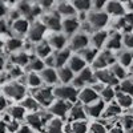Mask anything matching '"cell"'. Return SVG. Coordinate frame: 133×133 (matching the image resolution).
I'll use <instances>...</instances> for the list:
<instances>
[{
    "label": "cell",
    "mask_w": 133,
    "mask_h": 133,
    "mask_svg": "<svg viewBox=\"0 0 133 133\" xmlns=\"http://www.w3.org/2000/svg\"><path fill=\"white\" fill-rule=\"evenodd\" d=\"M52 118H53V115L52 113H45V112H32V113L25 116L27 124L32 129L41 130V132L43 130L45 132V127Z\"/></svg>",
    "instance_id": "1"
},
{
    "label": "cell",
    "mask_w": 133,
    "mask_h": 133,
    "mask_svg": "<svg viewBox=\"0 0 133 133\" xmlns=\"http://www.w3.org/2000/svg\"><path fill=\"white\" fill-rule=\"evenodd\" d=\"M32 96L37 100L40 107H44V108H49L55 103V92H53V88L51 87L36 88V89H33Z\"/></svg>",
    "instance_id": "2"
},
{
    "label": "cell",
    "mask_w": 133,
    "mask_h": 133,
    "mask_svg": "<svg viewBox=\"0 0 133 133\" xmlns=\"http://www.w3.org/2000/svg\"><path fill=\"white\" fill-rule=\"evenodd\" d=\"M53 92H55V97H57L59 100H65V101L76 103L77 98H79L77 88L73 87V85L64 84L61 87H56V88H53Z\"/></svg>",
    "instance_id": "3"
},
{
    "label": "cell",
    "mask_w": 133,
    "mask_h": 133,
    "mask_svg": "<svg viewBox=\"0 0 133 133\" xmlns=\"http://www.w3.org/2000/svg\"><path fill=\"white\" fill-rule=\"evenodd\" d=\"M116 57L115 55L112 53V51L109 49H105L103 52H100L97 55L96 60L92 63L93 68L97 71V69H104V68H109V66H112L113 64H116Z\"/></svg>",
    "instance_id": "4"
},
{
    "label": "cell",
    "mask_w": 133,
    "mask_h": 133,
    "mask_svg": "<svg viewBox=\"0 0 133 133\" xmlns=\"http://www.w3.org/2000/svg\"><path fill=\"white\" fill-rule=\"evenodd\" d=\"M97 80H96V76H95V72L91 69V68H84L81 72L77 73V76H75L73 79V87L76 88H83L85 87L87 84H95Z\"/></svg>",
    "instance_id": "5"
},
{
    "label": "cell",
    "mask_w": 133,
    "mask_h": 133,
    "mask_svg": "<svg viewBox=\"0 0 133 133\" xmlns=\"http://www.w3.org/2000/svg\"><path fill=\"white\" fill-rule=\"evenodd\" d=\"M88 23H89L93 28V31H100L104 27H107L109 21V15L107 12H101V11H95V12L88 15Z\"/></svg>",
    "instance_id": "6"
},
{
    "label": "cell",
    "mask_w": 133,
    "mask_h": 133,
    "mask_svg": "<svg viewBox=\"0 0 133 133\" xmlns=\"http://www.w3.org/2000/svg\"><path fill=\"white\" fill-rule=\"evenodd\" d=\"M4 93L7 97L14 98V100H23L25 97V87L20 83H9L4 87Z\"/></svg>",
    "instance_id": "7"
},
{
    "label": "cell",
    "mask_w": 133,
    "mask_h": 133,
    "mask_svg": "<svg viewBox=\"0 0 133 133\" xmlns=\"http://www.w3.org/2000/svg\"><path fill=\"white\" fill-rule=\"evenodd\" d=\"M96 80L103 83L104 85H110V87H117L120 84V80L113 75L110 68H104V69H97L95 72Z\"/></svg>",
    "instance_id": "8"
},
{
    "label": "cell",
    "mask_w": 133,
    "mask_h": 133,
    "mask_svg": "<svg viewBox=\"0 0 133 133\" xmlns=\"http://www.w3.org/2000/svg\"><path fill=\"white\" fill-rule=\"evenodd\" d=\"M47 27L43 21H35L31 27H29V31H28V39L29 41L32 43H40L43 41V37L47 32Z\"/></svg>",
    "instance_id": "9"
},
{
    "label": "cell",
    "mask_w": 133,
    "mask_h": 133,
    "mask_svg": "<svg viewBox=\"0 0 133 133\" xmlns=\"http://www.w3.org/2000/svg\"><path fill=\"white\" fill-rule=\"evenodd\" d=\"M72 103L71 101H65V100H57L55 101L51 107H49V110L53 116H56L59 118H65L66 115L69 113V110L72 108Z\"/></svg>",
    "instance_id": "10"
},
{
    "label": "cell",
    "mask_w": 133,
    "mask_h": 133,
    "mask_svg": "<svg viewBox=\"0 0 133 133\" xmlns=\"http://www.w3.org/2000/svg\"><path fill=\"white\" fill-rule=\"evenodd\" d=\"M61 15L59 12H53V14H48L43 17V23L45 24V27L53 32H59L63 29V20L60 17Z\"/></svg>",
    "instance_id": "11"
},
{
    "label": "cell",
    "mask_w": 133,
    "mask_h": 133,
    "mask_svg": "<svg viewBox=\"0 0 133 133\" xmlns=\"http://www.w3.org/2000/svg\"><path fill=\"white\" fill-rule=\"evenodd\" d=\"M89 43H91V37L87 35V33L81 32V33H75L73 37L71 39V45L69 48L72 51H83L85 49L88 45H89Z\"/></svg>",
    "instance_id": "12"
},
{
    "label": "cell",
    "mask_w": 133,
    "mask_h": 133,
    "mask_svg": "<svg viewBox=\"0 0 133 133\" xmlns=\"http://www.w3.org/2000/svg\"><path fill=\"white\" fill-rule=\"evenodd\" d=\"M79 100L84 105H89L98 100V93L93 89L92 87H84L79 92Z\"/></svg>",
    "instance_id": "13"
},
{
    "label": "cell",
    "mask_w": 133,
    "mask_h": 133,
    "mask_svg": "<svg viewBox=\"0 0 133 133\" xmlns=\"http://www.w3.org/2000/svg\"><path fill=\"white\" fill-rule=\"evenodd\" d=\"M115 28L118 31H124V33H129L133 31V14H125L120 16L115 24Z\"/></svg>",
    "instance_id": "14"
},
{
    "label": "cell",
    "mask_w": 133,
    "mask_h": 133,
    "mask_svg": "<svg viewBox=\"0 0 133 133\" xmlns=\"http://www.w3.org/2000/svg\"><path fill=\"white\" fill-rule=\"evenodd\" d=\"M105 9H107V14L112 16L120 17L125 15V7L123 2H120V0H109L105 5Z\"/></svg>",
    "instance_id": "15"
},
{
    "label": "cell",
    "mask_w": 133,
    "mask_h": 133,
    "mask_svg": "<svg viewBox=\"0 0 133 133\" xmlns=\"http://www.w3.org/2000/svg\"><path fill=\"white\" fill-rule=\"evenodd\" d=\"M80 27H81L80 20L77 17H75V16L65 17L63 20V31H64L65 35H75Z\"/></svg>",
    "instance_id": "16"
},
{
    "label": "cell",
    "mask_w": 133,
    "mask_h": 133,
    "mask_svg": "<svg viewBox=\"0 0 133 133\" xmlns=\"http://www.w3.org/2000/svg\"><path fill=\"white\" fill-rule=\"evenodd\" d=\"M104 109H105V101H103V100H97V101H95V103L85 107L87 115L91 116V117H95V118L101 117Z\"/></svg>",
    "instance_id": "17"
},
{
    "label": "cell",
    "mask_w": 133,
    "mask_h": 133,
    "mask_svg": "<svg viewBox=\"0 0 133 133\" xmlns=\"http://www.w3.org/2000/svg\"><path fill=\"white\" fill-rule=\"evenodd\" d=\"M87 110L85 108L83 107L81 103H77V104H73L69 113H68V120L71 121H79V120H85L87 118Z\"/></svg>",
    "instance_id": "18"
},
{
    "label": "cell",
    "mask_w": 133,
    "mask_h": 133,
    "mask_svg": "<svg viewBox=\"0 0 133 133\" xmlns=\"http://www.w3.org/2000/svg\"><path fill=\"white\" fill-rule=\"evenodd\" d=\"M105 47L109 51H118V49H121V47H123V35H121L120 32L110 33L108 40H107Z\"/></svg>",
    "instance_id": "19"
},
{
    "label": "cell",
    "mask_w": 133,
    "mask_h": 133,
    "mask_svg": "<svg viewBox=\"0 0 133 133\" xmlns=\"http://www.w3.org/2000/svg\"><path fill=\"white\" fill-rule=\"evenodd\" d=\"M40 76L43 81L48 84V85H53L59 83V75H57V71L55 68H49V66H47V68H44L41 72H40Z\"/></svg>",
    "instance_id": "20"
},
{
    "label": "cell",
    "mask_w": 133,
    "mask_h": 133,
    "mask_svg": "<svg viewBox=\"0 0 133 133\" xmlns=\"http://www.w3.org/2000/svg\"><path fill=\"white\" fill-rule=\"evenodd\" d=\"M71 48H64V49H60V51H56L53 53L55 56V63H56V66L57 68H61V66H65V64L69 61L71 59Z\"/></svg>",
    "instance_id": "21"
},
{
    "label": "cell",
    "mask_w": 133,
    "mask_h": 133,
    "mask_svg": "<svg viewBox=\"0 0 133 133\" xmlns=\"http://www.w3.org/2000/svg\"><path fill=\"white\" fill-rule=\"evenodd\" d=\"M109 35H108V32L107 31H103V29H100V31H95L93 32V35L91 37V43L93 44V47L100 49V48H103L105 44H107V40H108Z\"/></svg>",
    "instance_id": "22"
},
{
    "label": "cell",
    "mask_w": 133,
    "mask_h": 133,
    "mask_svg": "<svg viewBox=\"0 0 133 133\" xmlns=\"http://www.w3.org/2000/svg\"><path fill=\"white\" fill-rule=\"evenodd\" d=\"M121 108L117 103H110L108 107H105V109H104V112H103V118L104 120H113V118H116V117H118L120 115H121Z\"/></svg>",
    "instance_id": "23"
},
{
    "label": "cell",
    "mask_w": 133,
    "mask_h": 133,
    "mask_svg": "<svg viewBox=\"0 0 133 133\" xmlns=\"http://www.w3.org/2000/svg\"><path fill=\"white\" fill-rule=\"evenodd\" d=\"M48 41H49L51 47H52L55 51H60V49H64V48H65L68 39H66V36L63 35V33H53V35L49 37Z\"/></svg>",
    "instance_id": "24"
},
{
    "label": "cell",
    "mask_w": 133,
    "mask_h": 133,
    "mask_svg": "<svg viewBox=\"0 0 133 133\" xmlns=\"http://www.w3.org/2000/svg\"><path fill=\"white\" fill-rule=\"evenodd\" d=\"M68 66L75 73H79L84 68H87V61L80 56V55H72L69 61H68Z\"/></svg>",
    "instance_id": "25"
},
{
    "label": "cell",
    "mask_w": 133,
    "mask_h": 133,
    "mask_svg": "<svg viewBox=\"0 0 133 133\" xmlns=\"http://www.w3.org/2000/svg\"><path fill=\"white\" fill-rule=\"evenodd\" d=\"M65 133H87L88 130V124L85 120H79V121H72V123L65 127Z\"/></svg>",
    "instance_id": "26"
},
{
    "label": "cell",
    "mask_w": 133,
    "mask_h": 133,
    "mask_svg": "<svg viewBox=\"0 0 133 133\" xmlns=\"http://www.w3.org/2000/svg\"><path fill=\"white\" fill-rule=\"evenodd\" d=\"M35 51H36V55H37V57H40V59H45V57H48L49 55H52V51H53V48L51 47V44H49V41H40V43H37V45H36V48H35Z\"/></svg>",
    "instance_id": "27"
},
{
    "label": "cell",
    "mask_w": 133,
    "mask_h": 133,
    "mask_svg": "<svg viewBox=\"0 0 133 133\" xmlns=\"http://www.w3.org/2000/svg\"><path fill=\"white\" fill-rule=\"evenodd\" d=\"M57 75H59V81L63 84H69L75 79V72L69 66H61V68H59Z\"/></svg>",
    "instance_id": "28"
},
{
    "label": "cell",
    "mask_w": 133,
    "mask_h": 133,
    "mask_svg": "<svg viewBox=\"0 0 133 133\" xmlns=\"http://www.w3.org/2000/svg\"><path fill=\"white\" fill-rule=\"evenodd\" d=\"M116 103L123 108V109H129L133 107V97L130 95H127L124 92H117L116 93Z\"/></svg>",
    "instance_id": "29"
},
{
    "label": "cell",
    "mask_w": 133,
    "mask_h": 133,
    "mask_svg": "<svg viewBox=\"0 0 133 133\" xmlns=\"http://www.w3.org/2000/svg\"><path fill=\"white\" fill-rule=\"evenodd\" d=\"M45 133H65L61 118H52L45 127Z\"/></svg>",
    "instance_id": "30"
},
{
    "label": "cell",
    "mask_w": 133,
    "mask_h": 133,
    "mask_svg": "<svg viewBox=\"0 0 133 133\" xmlns=\"http://www.w3.org/2000/svg\"><path fill=\"white\" fill-rule=\"evenodd\" d=\"M57 12L64 16V17H72L76 15V8L72 3H68V2H61L57 7Z\"/></svg>",
    "instance_id": "31"
},
{
    "label": "cell",
    "mask_w": 133,
    "mask_h": 133,
    "mask_svg": "<svg viewBox=\"0 0 133 133\" xmlns=\"http://www.w3.org/2000/svg\"><path fill=\"white\" fill-rule=\"evenodd\" d=\"M29 21L27 19H17L14 21L12 24V29L17 33V35H25L29 31Z\"/></svg>",
    "instance_id": "32"
},
{
    "label": "cell",
    "mask_w": 133,
    "mask_h": 133,
    "mask_svg": "<svg viewBox=\"0 0 133 133\" xmlns=\"http://www.w3.org/2000/svg\"><path fill=\"white\" fill-rule=\"evenodd\" d=\"M97 55H98V49L95 48V47H87L85 49L80 51V56L89 64H92L96 60Z\"/></svg>",
    "instance_id": "33"
},
{
    "label": "cell",
    "mask_w": 133,
    "mask_h": 133,
    "mask_svg": "<svg viewBox=\"0 0 133 133\" xmlns=\"http://www.w3.org/2000/svg\"><path fill=\"white\" fill-rule=\"evenodd\" d=\"M21 105L25 108V110H29V112H37L39 108H40V104L37 103V100L31 96V97H24L21 100Z\"/></svg>",
    "instance_id": "34"
},
{
    "label": "cell",
    "mask_w": 133,
    "mask_h": 133,
    "mask_svg": "<svg viewBox=\"0 0 133 133\" xmlns=\"http://www.w3.org/2000/svg\"><path fill=\"white\" fill-rule=\"evenodd\" d=\"M116 89L115 87H110V85H105L104 89L100 92V95H101V100L105 103H112L113 100L116 98Z\"/></svg>",
    "instance_id": "35"
},
{
    "label": "cell",
    "mask_w": 133,
    "mask_h": 133,
    "mask_svg": "<svg viewBox=\"0 0 133 133\" xmlns=\"http://www.w3.org/2000/svg\"><path fill=\"white\" fill-rule=\"evenodd\" d=\"M43 79H41V76L37 75L36 72H31L28 76H27V84L33 88V89H36V88H40L41 84H43Z\"/></svg>",
    "instance_id": "36"
},
{
    "label": "cell",
    "mask_w": 133,
    "mask_h": 133,
    "mask_svg": "<svg viewBox=\"0 0 133 133\" xmlns=\"http://www.w3.org/2000/svg\"><path fill=\"white\" fill-rule=\"evenodd\" d=\"M110 71L113 72V75L117 77L118 80H125L127 76H128V72H127V68L124 65H121L120 63H116L110 66Z\"/></svg>",
    "instance_id": "37"
},
{
    "label": "cell",
    "mask_w": 133,
    "mask_h": 133,
    "mask_svg": "<svg viewBox=\"0 0 133 133\" xmlns=\"http://www.w3.org/2000/svg\"><path fill=\"white\" fill-rule=\"evenodd\" d=\"M12 61L17 66H27L29 64V61H31V57L25 52H19V53H16V55L12 56Z\"/></svg>",
    "instance_id": "38"
},
{
    "label": "cell",
    "mask_w": 133,
    "mask_h": 133,
    "mask_svg": "<svg viewBox=\"0 0 133 133\" xmlns=\"http://www.w3.org/2000/svg\"><path fill=\"white\" fill-rule=\"evenodd\" d=\"M25 108L23 107V105H15V107H12L9 109V115H11V117H12L14 120H23V118H25Z\"/></svg>",
    "instance_id": "39"
},
{
    "label": "cell",
    "mask_w": 133,
    "mask_h": 133,
    "mask_svg": "<svg viewBox=\"0 0 133 133\" xmlns=\"http://www.w3.org/2000/svg\"><path fill=\"white\" fill-rule=\"evenodd\" d=\"M117 60L121 65H124L125 68H128V66H130L133 64V53L130 51H123L118 55Z\"/></svg>",
    "instance_id": "40"
},
{
    "label": "cell",
    "mask_w": 133,
    "mask_h": 133,
    "mask_svg": "<svg viewBox=\"0 0 133 133\" xmlns=\"http://www.w3.org/2000/svg\"><path fill=\"white\" fill-rule=\"evenodd\" d=\"M27 66H28V69L31 72H41L44 68H45V63H44L43 59L36 57V59H31V61H29V64Z\"/></svg>",
    "instance_id": "41"
},
{
    "label": "cell",
    "mask_w": 133,
    "mask_h": 133,
    "mask_svg": "<svg viewBox=\"0 0 133 133\" xmlns=\"http://www.w3.org/2000/svg\"><path fill=\"white\" fill-rule=\"evenodd\" d=\"M76 8V11H80V12H88L93 5H92V0H73L72 3Z\"/></svg>",
    "instance_id": "42"
},
{
    "label": "cell",
    "mask_w": 133,
    "mask_h": 133,
    "mask_svg": "<svg viewBox=\"0 0 133 133\" xmlns=\"http://www.w3.org/2000/svg\"><path fill=\"white\" fill-rule=\"evenodd\" d=\"M117 89L120 92H124L127 95H130L133 97V80H129V79H125L123 80L118 85H117Z\"/></svg>",
    "instance_id": "43"
},
{
    "label": "cell",
    "mask_w": 133,
    "mask_h": 133,
    "mask_svg": "<svg viewBox=\"0 0 133 133\" xmlns=\"http://www.w3.org/2000/svg\"><path fill=\"white\" fill-rule=\"evenodd\" d=\"M121 125H123L125 133H133V115H125L121 118Z\"/></svg>",
    "instance_id": "44"
},
{
    "label": "cell",
    "mask_w": 133,
    "mask_h": 133,
    "mask_svg": "<svg viewBox=\"0 0 133 133\" xmlns=\"http://www.w3.org/2000/svg\"><path fill=\"white\" fill-rule=\"evenodd\" d=\"M21 47H23V41H21L20 39H16V37H12V39H9L8 43H7V48L9 51H17L20 49Z\"/></svg>",
    "instance_id": "45"
},
{
    "label": "cell",
    "mask_w": 133,
    "mask_h": 133,
    "mask_svg": "<svg viewBox=\"0 0 133 133\" xmlns=\"http://www.w3.org/2000/svg\"><path fill=\"white\" fill-rule=\"evenodd\" d=\"M107 127L104 125V123L101 121H96V123H92L91 125V133H107Z\"/></svg>",
    "instance_id": "46"
},
{
    "label": "cell",
    "mask_w": 133,
    "mask_h": 133,
    "mask_svg": "<svg viewBox=\"0 0 133 133\" xmlns=\"http://www.w3.org/2000/svg\"><path fill=\"white\" fill-rule=\"evenodd\" d=\"M123 45L127 49H133V33H124L123 35Z\"/></svg>",
    "instance_id": "47"
},
{
    "label": "cell",
    "mask_w": 133,
    "mask_h": 133,
    "mask_svg": "<svg viewBox=\"0 0 133 133\" xmlns=\"http://www.w3.org/2000/svg\"><path fill=\"white\" fill-rule=\"evenodd\" d=\"M31 9H32V5L27 2H21L20 3V5H19V12L21 14V15H25L27 17H28V15H29V12H31Z\"/></svg>",
    "instance_id": "48"
},
{
    "label": "cell",
    "mask_w": 133,
    "mask_h": 133,
    "mask_svg": "<svg viewBox=\"0 0 133 133\" xmlns=\"http://www.w3.org/2000/svg\"><path fill=\"white\" fill-rule=\"evenodd\" d=\"M19 128H20V124L17 123V120H11L7 123V129L11 133H16L19 130Z\"/></svg>",
    "instance_id": "49"
},
{
    "label": "cell",
    "mask_w": 133,
    "mask_h": 133,
    "mask_svg": "<svg viewBox=\"0 0 133 133\" xmlns=\"http://www.w3.org/2000/svg\"><path fill=\"white\" fill-rule=\"evenodd\" d=\"M107 3H108V0H92V5L96 11H100V9L105 8Z\"/></svg>",
    "instance_id": "50"
},
{
    "label": "cell",
    "mask_w": 133,
    "mask_h": 133,
    "mask_svg": "<svg viewBox=\"0 0 133 133\" xmlns=\"http://www.w3.org/2000/svg\"><path fill=\"white\" fill-rule=\"evenodd\" d=\"M44 63H45V66H49V68H56V63H55V56H53V55H49L48 57L44 59Z\"/></svg>",
    "instance_id": "51"
},
{
    "label": "cell",
    "mask_w": 133,
    "mask_h": 133,
    "mask_svg": "<svg viewBox=\"0 0 133 133\" xmlns=\"http://www.w3.org/2000/svg\"><path fill=\"white\" fill-rule=\"evenodd\" d=\"M109 133H125V130H124L123 125H121V123H120V124H116L113 127H110Z\"/></svg>",
    "instance_id": "52"
},
{
    "label": "cell",
    "mask_w": 133,
    "mask_h": 133,
    "mask_svg": "<svg viewBox=\"0 0 133 133\" xmlns=\"http://www.w3.org/2000/svg\"><path fill=\"white\" fill-rule=\"evenodd\" d=\"M21 75H23V71L20 69V66H15V68H12L9 71V76L11 77H20Z\"/></svg>",
    "instance_id": "53"
},
{
    "label": "cell",
    "mask_w": 133,
    "mask_h": 133,
    "mask_svg": "<svg viewBox=\"0 0 133 133\" xmlns=\"http://www.w3.org/2000/svg\"><path fill=\"white\" fill-rule=\"evenodd\" d=\"M39 3H40V7H41V8L48 9V8H51V7L53 5L55 0H39Z\"/></svg>",
    "instance_id": "54"
},
{
    "label": "cell",
    "mask_w": 133,
    "mask_h": 133,
    "mask_svg": "<svg viewBox=\"0 0 133 133\" xmlns=\"http://www.w3.org/2000/svg\"><path fill=\"white\" fill-rule=\"evenodd\" d=\"M16 133H32V128L29 125H20V128Z\"/></svg>",
    "instance_id": "55"
},
{
    "label": "cell",
    "mask_w": 133,
    "mask_h": 133,
    "mask_svg": "<svg viewBox=\"0 0 133 133\" xmlns=\"http://www.w3.org/2000/svg\"><path fill=\"white\" fill-rule=\"evenodd\" d=\"M7 107H8V101H7V98H5V97H3V96H0V110H4Z\"/></svg>",
    "instance_id": "56"
},
{
    "label": "cell",
    "mask_w": 133,
    "mask_h": 133,
    "mask_svg": "<svg viewBox=\"0 0 133 133\" xmlns=\"http://www.w3.org/2000/svg\"><path fill=\"white\" fill-rule=\"evenodd\" d=\"M8 129H7V123L5 121H0V133H7Z\"/></svg>",
    "instance_id": "57"
},
{
    "label": "cell",
    "mask_w": 133,
    "mask_h": 133,
    "mask_svg": "<svg viewBox=\"0 0 133 133\" xmlns=\"http://www.w3.org/2000/svg\"><path fill=\"white\" fill-rule=\"evenodd\" d=\"M5 31H7L5 23H4V21H0V32H5Z\"/></svg>",
    "instance_id": "58"
},
{
    "label": "cell",
    "mask_w": 133,
    "mask_h": 133,
    "mask_svg": "<svg viewBox=\"0 0 133 133\" xmlns=\"http://www.w3.org/2000/svg\"><path fill=\"white\" fill-rule=\"evenodd\" d=\"M5 14V7L3 4H0V16H3Z\"/></svg>",
    "instance_id": "59"
},
{
    "label": "cell",
    "mask_w": 133,
    "mask_h": 133,
    "mask_svg": "<svg viewBox=\"0 0 133 133\" xmlns=\"http://www.w3.org/2000/svg\"><path fill=\"white\" fill-rule=\"evenodd\" d=\"M3 66H4V60H3V59H0V71L3 69Z\"/></svg>",
    "instance_id": "60"
},
{
    "label": "cell",
    "mask_w": 133,
    "mask_h": 133,
    "mask_svg": "<svg viewBox=\"0 0 133 133\" xmlns=\"http://www.w3.org/2000/svg\"><path fill=\"white\" fill-rule=\"evenodd\" d=\"M128 8L133 11V0H132V2H129V3H128Z\"/></svg>",
    "instance_id": "61"
},
{
    "label": "cell",
    "mask_w": 133,
    "mask_h": 133,
    "mask_svg": "<svg viewBox=\"0 0 133 133\" xmlns=\"http://www.w3.org/2000/svg\"><path fill=\"white\" fill-rule=\"evenodd\" d=\"M120 2H123V3H129V2H132V0H120Z\"/></svg>",
    "instance_id": "62"
},
{
    "label": "cell",
    "mask_w": 133,
    "mask_h": 133,
    "mask_svg": "<svg viewBox=\"0 0 133 133\" xmlns=\"http://www.w3.org/2000/svg\"><path fill=\"white\" fill-rule=\"evenodd\" d=\"M132 115H133V107H132Z\"/></svg>",
    "instance_id": "63"
},
{
    "label": "cell",
    "mask_w": 133,
    "mask_h": 133,
    "mask_svg": "<svg viewBox=\"0 0 133 133\" xmlns=\"http://www.w3.org/2000/svg\"><path fill=\"white\" fill-rule=\"evenodd\" d=\"M132 80H133V77H132Z\"/></svg>",
    "instance_id": "64"
}]
</instances>
